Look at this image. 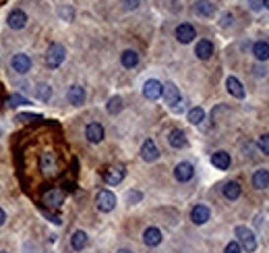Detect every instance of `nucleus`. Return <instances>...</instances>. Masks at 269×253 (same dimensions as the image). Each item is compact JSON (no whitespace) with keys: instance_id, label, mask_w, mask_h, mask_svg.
Here are the masks:
<instances>
[{"instance_id":"obj_22","label":"nucleus","mask_w":269,"mask_h":253,"mask_svg":"<svg viewBox=\"0 0 269 253\" xmlns=\"http://www.w3.org/2000/svg\"><path fill=\"white\" fill-rule=\"evenodd\" d=\"M230 154L228 152H215V154H212V164L215 166V168H219V170H226V168H230Z\"/></svg>"},{"instance_id":"obj_5","label":"nucleus","mask_w":269,"mask_h":253,"mask_svg":"<svg viewBox=\"0 0 269 253\" xmlns=\"http://www.w3.org/2000/svg\"><path fill=\"white\" fill-rule=\"evenodd\" d=\"M96 205H98V210L104 212V214H108L116 208V195L108 189H104L98 193V197H96Z\"/></svg>"},{"instance_id":"obj_12","label":"nucleus","mask_w":269,"mask_h":253,"mask_svg":"<svg viewBox=\"0 0 269 253\" xmlns=\"http://www.w3.org/2000/svg\"><path fill=\"white\" fill-rule=\"evenodd\" d=\"M174 177H176V181H180V183L191 181L195 177V166L191 162H180L176 168H174Z\"/></svg>"},{"instance_id":"obj_29","label":"nucleus","mask_w":269,"mask_h":253,"mask_svg":"<svg viewBox=\"0 0 269 253\" xmlns=\"http://www.w3.org/2000/svg\"><path fill=\"white\" fill-rule=\"evenodd\" d=\"M106 108H108V112H110V114H118V112L122 110V98H120V96L110 98V100H108V104H106Z\"/></svg>"},{"instance_id":"obj_11","label":"nucleus","mask_w":269,"mask_h":253,"mask_svg":"<svg viewBox=\"0 0 269 253\" xmlns=\"http://www.w3.org/2000/svg\"><path fill=\"white\" fill-rule=\"evenodd\" d=\"M42 199H44L46 205H50V208H60V205L64 203V193L60 189H50V191L44 193Z\"/></svg>"},{"instance_id":"obj_31","label":"nucleus","mask_w":269,"mask_h":253,"mask_svg":"<svg viewBox=\"0 0 269 253\" xmlns=\"http://www.w3.org/2000/svg\"><path fill=\"white\" fill-rule=\"evenodd\" d=\"M27 104H31V102H29L25 96L15 94V96L8 98V106H10V108H19V106H27Z\"/></svg>"},{"instance_id":"obj_36","label":"nucleus","mask_w":269,"mask_h":253,"mask_svg":"<svg viewBox=\"0 0 269 253\" xmlns=\"http://www.w3.org/2000/svg\"><path fill=\"white\" fill-rule=\"evenodd\" d=\"M42 216H44V218H48V220H50L52 224H62V220H60V216H54V214H50V212H46V210L42 212Z\"/></svg>"},{"instance_id":"obj_1","label":"nucleus","mask_w":269,"mask_h":253,"mask_svg":"<svg viewBox=\"0 0 269 253\" xmlns=\"http://www.w3.org/2000/svg\"><path fill=\"white\" fill-rule=\"evenodd\" d=\"M64 59H66V48L62 44H58V42L50 44L48 50H46V56H44L46 66H48V68H58L64 63Z\"/></svg>"},{"instance_id":"obj_30","label":"nucleus","mask_w":269,"mask_h":253,"mask_svg":"<svg viewBox=\"0 0 269 253\" xmlns=\"http://www.w3.org/2000/svg\"><path fill=\"white\" fill-rule=\"evenodd\" d=\"M36 96H38V100H42V102H48V100L52 98V87H50L48 83H42V85L38 87V91H36Z\"/></svg>"},{"instance_id":"obj_40","label":"nucleus","mask_w":269,"mask_h":253,"mask_svg":"<svg viewBox=\"0 0 269 253\" xmlns=\"http://www.w3.org/2000/svg\"><path fill=\"white\" fill-rule=\"evenodd\" d=\"M230 23H232V15H226L224 19H221V25H224V27H226V25H230Z\"/></svg>"},{"instance_id":"obj_16","label":"nucleus","mask_w":269,"mask_h":253,"mask_svg":"<svg viewBox=\"0 0 269 253\" xmlns=\"http://www.w3.org/2000/svg\"><path fill=\"white\" fill-rule=\"evenodd\" d=\"M209 216H212V212H209V208L207 205H195L193 208V212H191V220L197 224V226H201V224H205L207 220H209Z\"/></svg>"},{"instance_id":"obj_28","label":"nucleus","mask_w":269,"mask_h":253,"mask_svg":"<svg viewBox=\"0 0 269 253\" xmlns=\"http://www.w3.org/2000/svg\"><path fill=\"white\" fill-rule=\"evenodd\" d=\"M203 119H205V110L203 108H191L189 110V123H193V125H201L203 123Z\"/></svg>"},{"instance_id":"obj_44","label":"nucleus","mask_w":269,"mask_h":253,"mask_svg":"<svg viewBox=\"0 0 269 253\" xmlns=\"http://www.w3.org/2000/svg\"><path fill=\"white\" fill-rule=\"evenodd\" d=\"M263 4H265V6L269 8V0H263Z\"/></svg>"},{"instance_id":"obj_10","label":"nucleus","mask_w":269,"mask_h":253,"mask_svg":"<svg viewBox=\"0 0 269 253\" xmlns=\"http://www.w3.org/2000/svg\"><path fill=\"white\" fill-rule=\"evenodd\" d=\"M161 91H163V85L158 81V79H149V81H145V85H143V96L147 100L161 98Z\"/></svg>"},{"instance_id":"obj_25","label":"nucleus","mask_w":269,"mask_h":253,"mask_svg":"<svg viewBox=\"0 0 269 253\" xmlns=\"http://www.w3.org/2000/svg\"><path fill=\"white\" fill-rule=\"evenodd\" d=\"M195 13L199 17H212L215 13V6L209 2V0H199V2L195 4Z\"/></svg>"},{"instance_id":"obj_19","label":"nucleus","mask_w":269,"mask_h":253,"mask_svg":"<svg viewBox=\"0 0 269 253\" xmlns=\"http://www.w3.org/2000/svg\"><path fill=\"white\" fill-rule=\"evenodd\" d=\"M168 143L174 147V149H182V147H186V135L180 131V129H174V131H170V135H168Z\"/></svg>"},{"instance_id":"obj_23","label":"nucleus","mask_w":269,"mask_h":253,"mask_svg":"<svg viewBox=\"0 0 269 253\" xmlns=\"http://www.w3.org/2000/svg\"><path fill=\"white\" fill-rule=\"evenodd\" d=\"M267 185H269V170H265V168L255 170V175H253V187L265 189Z\"/></svg>"},{"instance_id":"obj_26","label":"nucleus","mask_w":269,"mask_h":253,"mask_svg":"<svg viewBox=\"0 0 269 253\" xmlns=\"http://www.w3.org/2000/svg\"><path fill=\"white\" fill-rule=\"evenodd\" d=\"M253 54L257 61H267L269 59V44L267 42H255L253 44Z\"/></svg>"},{"instance_id":"obj_18","label":"nucleus","mask_w":269,"mask_h":253,"mask_svg":"<svg viewBox=\"0 0 269 253\" xmlns=\"http://www.w3.org/2000/svg\"><path fill=\"white\" fill-rule=\"evenodd\" d=\"M195 54H197V59L207 61L209 56L214 54V44L209 42V40H201V42H197V46H195Z\"/></svg>"},{"instance_id":"obj_17","label":"nucleus","mask_w":269,"mask_h":253,"mask_svg":"<svg viewBox=\"0 0 269 253\" xmlns=\"http://www.w3.org/2000/svg\"><path fill=\"white\" fill-rule=\"evenodd\" d=\"M66 100L71 102L73 106H81L85 102V89L81 87V85H73V87H68L66 91Z\"/></svg>"},{"instance_id":"obj_7","label":"nucleus","mask_w":269,"mask_h":253,"mask_svg":"<svg viewBox=\"0 0 269 253\" xmlns=\"http://www.w3.org/2000/svg\"><path fill=\"white\" fill-rule=\"evenodd\" d=\"M13 68L19 73V75H27L31 71V59H29V54L25 52H19L13 56Z\"/></svg>"},{"instance_id":"obj_24","label":"nucleus","mask_w":269,"mask_h":253,"mask_svg":"<svg viewBox=\"0 0 269 253\" xmlns=\"http://www.w3.org/2000/svg\"><path fill=\"white\" fill-rule=\"evenodd\" d=\"M240 193H242V189H240V185H238L236 181H230V183H226V185H224V197L230 199V201L238 199Z\"/></svg>"},{"instance_id":"obj_20","label":"nucleus","mask_w":269,"mask_h":253,"mask_svg":"<svg viewBox=\"0 0 269 253\" xmlns=\"http://www.w3.org/2000/svg\"><path fill=\"white\" fill-rule=\"evenodd\" d=\"M226 89L230 91L234 98H238V100L244 98V87H242V83L238 81L236 77H228V79H226Z\"/></svg>"},{"instance_id":"obj_41","label":"nucleus","mask_w":269,"mask_h":253,"mask_svg":"<svg viewBox=\"0 0 269 253\" xmlns=\"http://www.w3.org/2000/svg\"><path fill=\"white\" fill-rule=\"evenodd\" d=\"M62 15H64L66 19H71V10H68V8H62Z\"/></svg>"},{"instance_id":"obj_46","label":"nucleus","mask_w":269,"mask_h":253,"mask_svg":"<svg viewBox=\"0 0 269 253\" xmlns=\"http://www.w3.org/2000/svg\"><path fill=\"white\" fill-rule=\"evenodd\" d=\"M0 253H8V251H0Z\"/></svg>"},{"instance_id":"obj_8","label":"nucleus","mask_w":269,"mask_h":253,"mask_svg":"<svg viewBox=\"0 0 269 253\" xmlns=\"http://www.w3.org/2000/svg\"><path fill=\"white\" fill-rule=\"evenodd\" d=\"M195 36H197V31L191 23H180V25L176 27V40L180 44H191L195 40Z\"/></svg>"},{"instance_id":"obj_42","label":"nucleus","mask_w":269,"mask_h":253,"mask_svg":"<svg viewBox=\"0 0 269 253\" xmlns=\"http://www.w3.org/2000/svg\"><path fill=\"white\" fill-rule=\"evenodd\" d=\"M19 89H21V91H27L29 85H27V83H19Z\"/></svg>"},{"instance_id":"obj_4","label":"nucleus","mask_w":269,"mask_h":253,"mask_svg":"<svg viewBox=\"0 0 269 253\" xmlns=\"http://www.w3.org/2000/svg\"><path fill=\"white\" fill-rule=\"evenodd\" d=\"M40 170L44 172L46 177H54L58 175V160L54 152H44L40 156Z\"/></svg>"},{"instance_id":"obj_27","label":"nucleus","mask_w":269,"mask_h":253,"mask_svg":"<svg viewBox=\"0 0 269 253\" xmlns=\"http://www.w3.org/2000/svg\"><path fill=\"white\" fill-rule=\"evenodd\" d=\"M120 63L124 68H135L139 64V54L135 50H124L120 56Z\"/></svg>"},{"instance_id":"obj_15","label":"nucleus","mask_w":269,"mask_h":253,"mask_svg":"<svg viewBox=\"0 0 269 253\" xmlns=\"http://www.w3.org/2000/svg\"><path fill=\"white\" fill-rule=\"evenodd\" d=\"M141 158L145 160V162H156V160L160 158V149L156 147L154 139H147V141L141 145Z\"/></svg>"},{"instance_id":"obj_3","label":"nucleus","mask_w":269,"mask_h":253,"mask_svg":"<svg viewBox=\"0 0 269 253\" xmlns=\"http://www.w3.org/2000/svg\"><path fill=\"white\" fill-rule=\"evenodd\" d=\"M163 100H166V104L174 110V112H180L182 110V98H180V91L174 83H166L163 85V91H161Z\"/></svg>"},{"instance_id":"obj_34","label":"nucleus","mask_w":269,"mask_h":253,"mask_svg":"<svg viewBox=\"0 0 269 253\" xmlns=\"http://www.w3.org/2000/svg\"><path fill=\"white\" fill-rule=\"evenodd\" d=\"M126 199H128V203H139V201L143 199V195L139 193V191H131V193L126 195Z\"/></svg>"},{"instance_id":"obj_38","label":"nucleus","mask_w":269,"mask_h":253,"mask_svg":"<svg viewBox=\"0 0 269 253\" xmlns=\"http://www.w3.org/2000/svg\"><path fill=\"white\" fill-rule=\"evenodd\" d=\"M249 6H251V10H261L263 8V0H249Z\"/></svg>"},{"instance_id":"obj_35","label":"nucleus","mask_w":269,"mask_h":253,"mask_svg":"<svg viewBox=\"0 0 269 253\" xmlns=\"http://www.w3.org/2000/svg\"><path fill=\"white\" fill-rule=\"evenodd\" d=\"M17 121H42L40 114H17Z\"/></svg>"},{"instance_id":"obj_21","label":"nucleus","mask_w":269,"mask_h":253,"mask_svg":"<svg viewBox=\"0 0 269 253\" xmlns=\"http://www.w3.org/2000/svg\"><path fill=\"white\" fill-rule=\"evenodd\" d=\"M87 243H89V237H87L85 231H75V233H73V237H71V247H73L75 251L85 249Z\"/></svg>"},{"instance_id":"obj_45","label":"nucleus","mask_w":269,"mask_h":253,"mask_svg":"<svg viewBox=\"0 0 269 253\" xmlns=\"http://www.w3.org/2000/svg\"><path fill=\"white\" fill-rule=\"evenodd\" d=\"M0 137H2V126H0Z\"/></svg>"},{"instance_id":"obj_13","label":"nucleus","mask_w":269,"mask_h":253,"mask_svg":"<svg viewBox=\"0 0 269 253\" xmlns=\"http://www.w3.org/2000/svg\"><path fill=\"white\" fill-rule=\"evenodd\" d=\"M85 137H87V141H91V143H100L104 139V126L100 123H89L85 126Z\"/></svg>"},{"instance_id":"obj_14","label":"nucleus","mask_w":269,"mask_h":253,"mask_svg":"<svg viewBox=\"0 0 269 253\" xmlns=\"http://www.w3.org/2000/svg\"><path fill=\"white\" fill-rule=\"evenodd\" d=\"M161 231L160 228H156V226H149V228H145V233H143V243L147 245V247H158L160 243H161Z\"/></svg>"},{"instance_id":"obj_6","label":"nucleus","mask_w":269,"mask_h":253,"mask_svg":"<svg viewBox=\"0 0 269 253\" xmlns=\"http://www.w3.org/2000/svg\"><path fill=\"white\" fill-rule=\"evenodd\" d=\"M124 175H126V168L116 164V166H110L106 172H104V181H106L108 185H118V183H122Z\"/></svg>"},{"instance_id":"obj_9","label":"nucleus","mask_w":269,"mask_h":253,"mask_svg":"<svg viewBox=\"0 0 269 253\" xmlns=\"http://www.w3.org/2000/svg\"><path fill=\"white\" fill-rule=\"evenodd\" d=\"M6 23H8V27L10 29H15V31H19V29H23L27 25V15H25V10H13V13H8V19H6Z\"/></svg>"},{"instance_id":"obj_39","label":"nucleus","mask_w":269,"mask_h":253,"mask_svg":"<svg viewBox=\"0 0 269 253\" xmlns=\"http://www.w3.org/2000/svg\"><path fill=\"white\" fill-rule=\"evenodd\" d=\"M6 222V212L2 210V208H0V226H2Z\"/></svg>"},{"instance_id":"obj_32","label":"nucleus","mask_w":269,"mask_h":253,"mask_svg":"<svg viewBox=\"0 0 269 253\" xmlns=\"http://www.w3.org/2000/svg\"><path fill=\"white\" fill-rule=\"evenodd\" d=\"M257 145H259V149H261L263 154H269V135H267V133L261 135L259 141H257Z\"/></svg>"},{"instance_id":"obj_37","label":"nucleus","mask_w":269,"mask_h":253,"mask_svg":"<svg viewBox=\"0 0 269 253\" xmlns=\"http://www.w3.org/2000/svg\"><path fill=\"white\" fill-rule=\"evenodd\" d=\"M124 4V10H135L139 6V0H122Z\"/></svg>"},{"instance_id":"obj_2","label":"nucleus","mask_w":269,"mask_h":253,"mask_svg":"<svg viewBox=\"0 0 269 253\" xmlns=\"http://www.w3.org/2000/svg\"><path fill=\"white\" fill-rule=\"evenodd\" d=\"M234 235H236V243L240 245V249L244 251H255L257 249V239H255V233L251 231V228L247 226H236V231H234Z\"/></svg>"},{"instance_id":"obj_33","label":"nucleus","mask_w":269,"mask_h":253,"mask_svg":"<svg viewBox=\"0 0 269 253\" xmlns=\"http://www.w3.org/2000/svg\"><path fill=\"white\" fill-rule=\"evenodd\" d=\"M224 253H242V249H240V245L236 243V241H230V243L226 245V249H224Z\"/></svg>"},{"instance_id":"obj_43","label":"nucleus","mask_w":269,"mask_h":253,"mask_svg":"<svg viewBox=\"0 0 269 253\" xmlns=\"http://www.w3.org/2000/svg\"><path fill=\"white\" fill-rule=\"evenodd\" d=\"M116 253H133V251H131V249H118Z\"/></svg>"}]
</instances>
